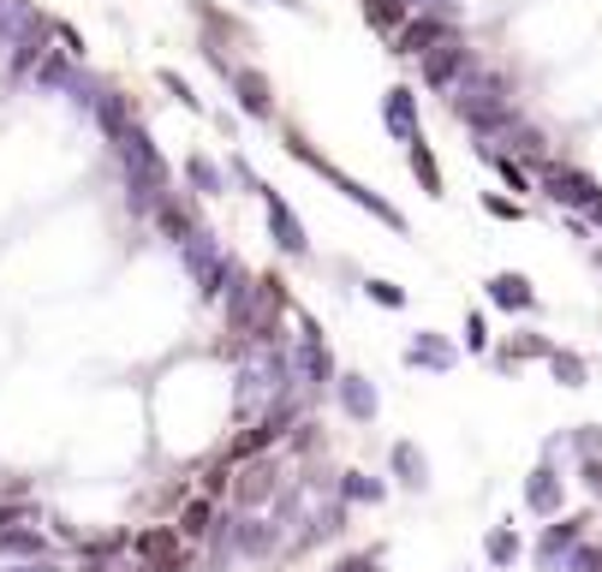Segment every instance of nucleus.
<instances>
[{"label":"nucleus","instance_id":"1","mask_svg":"<svg viewBox=\"0 0 602 572\" xmlns=\"http://www.w3.org/2000/svg\"><path fill=\"white\" fill-rule=\"evenodd\" d=\"M180 262H185V274H191V287H197V299H203V304H222V299H227V287H233V274L245 269V262L233 257L209 227H203L197 239H185V245H180Z\"/></svg>","mask_w":602,"mask_h":572},{"label":"nucleus","instance_id":"2","mask_svg":"<svg viewBox=\"0 0 602 572\" xmlns=\"http://www.w3.org/2000/svg\"><path fill=\"white\" fill-rule=\"evenodd\" d=\"M531 180L542 197H555L567 215H591L596 203H602V185H596V173H584V168H572V161H537L531 168Z\"/></svg>","mask_w":602,"mask_h":572},{"label":"nucleus","instance_id":"3","mask_svg":"<svg viewBox=\"0 0 602 572\" xmlns=\"http://www.w3.org/2000/svg\"><path fill=\"white\" fill-rule=\"evenodd\" d=\"M257 203H262V222H269V239H275V251L281 257H311V233H304V222H299V209L275 191L269 180L257 173Z\"/></svg>","mask_w":602,"mask_h":572},{"label":"nucleus","instance_id":"4","mask_svg":"<svg viewBox=\"0 0 602 572\" xmlns=\"http://www.w3.org/2000/svg\"><path fill=\"white\" fill-rule=\"evenodd\" d=\"M281 489H287V477H281V465H275L269 453L233 465V507H239V512H269Z\"/></svg>","mask_w":602,"mask_h":572},{"label":"nucleus","instance_id":"5","mask_svg":"<svg viewBox=\"0 0 602 572\" xmlns=\"http://www.w3.org/2000/svg\"><path fill=\"white\" fill-rule=\"evenodd\" d=\"M465 31H460V19H448L442 7H418L412 19H406V31L388 42L394 54H400V61H423V54L430 48H442V42H460Z\"/></svg>","mask_w":602,"mask_h":572},{"label":"nucleus","instance_id":"6","mask_svg":"<svg viewBox=\"0 0 602 572\" xmlns=\"http://www.w3.org/2000/svg\"><path fill=\"white\" fill-rule=\"evenodd\" d=\"M477 61H483V54H477L465 36H460V42H442V48H430V54L418 61V84H423V90H436V96H453Z\"/></svg>","mask_w":602,"mask_h":572},{"label":"nucleus","instance_id":"7","mask_svg":"<svg viewBox=\"0 0 602 572\" xmlns=\"http://www.w3.org/2000/svg\"><path fill=\"white\" fill-rule=\"evenodd\" d=\"M322 180H329L334 191H341L346 203H358V209L370 215V222H381L388 233H400V239H406V233H412V222H406V209H394V203L381 197V191H370L364 180H352V173H341V168H334V161H329V168H322Z\"/></svg>","mask_w":602,"mask_h":572},{"label":"nucleus","instance_id":"8","mask_svg":"<svg viewBox=\"0 0 602 572\" xmlns=\"http://www.w3.org/2000/svg\"><path fill=\"white\" fill-rule=\"evenodd\" d=\"M227 90L233 101H239V114L245 120H257V126H275V84H269V72L262 66H233V78H227Z\"/></svg>","mask_w":602,"mask_h":572},{"label":"nucleus","instance_id":"9","mask_svg":"<svg viewBox=\"0 0 602 572\" xmlns=\"http://www.w3.org/2000/svg\"><path fill=\"white\" fill-rule=\"evenodd\" d=\"M453 114H460L465 131H472V138H483V143H502L507 131L525 120L519 101H453Z\"/></svg>","mask_w":602,"mask_h":572},{"label":"nucleus","instance_id":"10","mask_svg":"<svg viewBox=\"0 0 602 572\" xmlns=\"http://www.w3.org/2000/svg\"><path fill=\"white\" fill-rule=\"evenodd\" d=\"M150 222H155V233H161L168 245H185V239H197V233H203V222H197V197H191V191H168V197L155 203Z\"/></svg>","mask_w":602,"mask_h":572},{"label":"nucleus","instance_id":"11","mask_svg":"<svg viewBox=\"0 0 602 572\" xmlns=\"http://www.w3.org/2000/svg\"><path fill=\"white\" fill-rule=\"evenodd\" d=\"M292 376H299V388H304V393H322L329 381H341L329 341H299V334H292Z\"/></svg>","mask_w":602,"mask_h":572},{"label":"nucleus","instance_id":"12","mask_svg":"<svg viewBox=\"0 0 602 572\" xmlns=\"http://www.w3.org/2000/svg\"><path fill=\"white\" fill-rule=\"evenodd\" d=\"M584 525L591 519H555V525H542V537H537V566L542 572H567V561H572V549L584 542Z\"/></svg>","mask_w":602,"mask_h":572},{"label":"nucleus","instance_id":"13","mask_svg":"<svg viewBox=\"0 0 602 572\" xmlns=\"http://www.w3.org/2000/svg\"><path fill=\"white\" fill-rule=\"evenodd\" d=\"M381 126H388L394 143H423V120H418V90L412 84H394L381 96Z\"/></svg>","mask_w":602,"mask_h":572},{"label":"nucleus","instance_id":"14","mask_svg":"<svg viewBox=\"0 0 602 572\" xmlns=\"http://www.w3.org/2000/svg\"><path fill=\"white\" fill-rule=\"evenodd\" d=\"M191 12H197V24H203V42H209V48H245V42H251V24L245 19H233L227 7H215V0H191Z\"/></svg>","mask_w":602,"mask_h":572},{"label":"nucleus","instance_id":"15","mask_svg":"<svg viewBox=\"0 0 602 572\" xmlns=\"http://www.w3.org/2000/svg\"><path fill=\"white\" fill-rule=\"evenodd\" d=\"M334 400H341V412L352 423H376L381 418V393H376V381L364 376V370H341V381H334Z\"/></svg>","mask_w":602,"mask_h":572},{"label":"nucleus","instance_id":"16","mask_svg":"<svg viewBox=\"0 0 602 572\" xmlns=\"http://www.w3.org/2000/svg\"><path fill=\"white\" fill-rule=\"evenodd\" d=\"M483 292H490L495 311H513V316L537 311V287H531V274H519V269H495L490 281H483Z\"/></svg>","mask_w":602,"mask_h":572},{"label":"nucleus","instance_id":"17","mask_svg":"<svg viewBox=\"0 0 602 572\" xmlns=\"http://www.w3.org/2000/svg\"><path fill=\"white\" fill-rule=\"evenodd\" d=\"M525 507H531L537 519H561V507H567V477L555 472V465H537V472L525 477Z\"/></svg>","mask_w":602,"mask_h":572},{"label":"nucleus","instance_id":"18","mask_svg":"<svg viewBox=\"0 0 602 572\" xmlns=\"http://www.w3.org/2000/svg\"><path fill=\"white\" fill-rule=\"evenodd\" d=\"M406 364H412V370H430V376H448L453 364H460V346H448L436 328H418L412 346H406Z\"/></svg>","mask_w":602,"mask_h":572},{"label":"nucleus","instance_id":"19","mask_svg":"<svg viewBox=\"0 0 602 572\" xmlns=\"http://www.w3.org/2000/svg\"><path fill=\"white\" fill-rule=\"evenodd\" d=\"M180 180H185L191 197H227V185H233L222 161H209L203 150H191V155L180 161Z\"/></svg>","mask_w":602,"mask_h":572},{"label":"nucleus","instance_id":"20","mask_svg":"<svg viewBox=\"0 0 602 572\" xmlns=\"http://www.w3.org/2000/svg\"><path fill=\"white\" fill-rule=\"evenodd\" d=\"M388 472L400 477L406 495H423V489H430V460H423L418 442H394V447H388Z\"/></svg>","mask_w":602,"mask_h":572},{"label":"nucleus","instance_id":"21","mask_svg":"<svg viewBox=\"0 0 602 572\" xmlns=\"http://www.w3.org/2000/svg\"><path fill=\"white\" fill-rule=\"evenodd\" d=\"M358 7H364V24H370L381 42H394L406 31V19L418 12V0H358Z\"/></svg>","mask_w":602,"mask_h":572},{"label":"nucleus","instance_id":"22","mask_svg":"<svg viewBox=\"0 0 602 572\" xmlns=\"http://www.w3.org/2000/svg\"><path fill=\"white\" fill-rule=\"evenodd\" d=\"M334 495H341L346 507H381L388 501V483L370 477V472H341L334 477Z\"/></svg>","mask_w":602,"mask_h":572},{"label":"nucleus","instance_id":"23","mask_svg":"<svg viewBox=\"0 0 602 572\" xmlns=\"http://www.w3.org/2000/svg\"><path fill=\"white\" fill-rule=\"evenodd\" d=\"M96 126L108 131V143L120 138V131L138 126V108H131V96H126V90H101V96H96Z\"/></svg>","mask_w":602,"mask_h":572},{"label":"nucleus","instance_id":"24","mask_svg":"<svg viewBox=\"0 0 602 572\" xmlns=\"http://www.w3.org/2000/svg\"><path fill=\"white\" fill-rule=\"evenodd\" d=\"M215 525H222L215 501H209V495H191L185 512H180V537H185V542H209V537H215Z\"/></svg>","mask_w":602,"mask_h":572},{"label":"nucleus","instance_id":"25","mask_svg":"<svg viewBox=\"0 0 602 572\" xmlns=\"http://www.w3.org/2000/svg\"><path fill=\"white\" fill-rule=\"evenodd\" d=\"M406 168H412L423 197H442V161H436L430 143H406Z\"/></svg>","mask_w":602,"mask_h":572},{"label":"nucleus","instance_id":"26","mask_svg":"<svg viewBox=\"0 0 602 572\" xmlns=\"http://www.w3.org/2000/svg\"><path fill=\"white\" fill-rule=\"evenodd\" d=\"M0 554H19V561H42V554H49V537L31 531V525H12V531H0Z\"/></svg>","mask_w":602,"mask_h":572},{"label":"nucleus","instance_id":"27","mask_svg":"<svg viewBox=\"0 0 602 572\" xmlns=\"http://www.w3.org/2000/svg\"><path fill=\"white\" fill-rule=\"evenodd\" d=\"M549 376L561 381V388H584V381H591V364H584V352H572V346H555V358H549Z\"/></svg>","mask_w":602,"mask_h":572},{"label":"nucleus","instance_id":"28","mask_svg":"<svg viewBox=\"0 0 602 572\" xmlns=\"http://www.w3.org/2000/svg\"><path fill=\"white\" fill-rule=\"evenodd\" d=\"M483 554H490V566H519V554H525V542L513 525H495L490 537H483Z\"/></svg>","mask_w":602,"mask_h":572},{"label":"nucleus","instance_id":"29","mask_svg":"<svg viewBox=\"0 0 602 572\" xmlns=\"http://www.w3.org/2000/svg\"><path fill=\"white\" fill-rule=\"evenodd\" d=\"M155 84H161V90H168L173 101H180V108H191V114H203V96L191 90V84H185L180 72H173V66H161V72H155Z\"/></svg>","mask_w":602,"mask_h":572},{"label":"nucleus","instance_id":"30","mask_svg":"<svg viewBox=\"0 0 602 572\" xmlns=\"http://www.w3.org/2000/svg\"><path fill=\"white\" fill-rule=\"evenodd\" d=\"M364 299L381 304V311H406V287L381 281V274H370V281H364Z\"/></svg>","mask_w":602,"mask_h":572},{"label":"nucleus","instance_id":"31","mask_svg":"<svg viewBox=\"0 0 602 572\" xmlns=\"http://www.w3.org/2000/svg\"><path fill=\"white\" fill-rule=\"evenodd\" d=\"M483 215H495V222H525V203L502 197V191H483Z\"/></svg>","mask_w":602,"mask_h":572},{"label":"nucleus","instance_id":"32","mask_svg":"<svg viewBox=\"0 0 602 572\" xmlns=\"http://www.w3.org/2000/svg\"><path fill=\"white\" fill-rule=\"evenodd\" d=\"M567 442H572V453H579V460H591V453H602V423H579Z\"/></svg>","mask_w":602,"mask_h":572},{"label":"nucleus","instance_id":"33","mask_svg":"<svg viewBox=\"0 0 602 572\" xmlns=\"http://www.w3.org/2000/svg\"><path fill=\"white\" fill-rule=\"evenodd\" d=\"M381 566V549H358V554H341L329 572H376Z\"/></svg>","mask_w":602,"mask_h":572},{"label":"nucleus","instance_id":"34","mask_svg":"<svg viewBox=\"0 0 602 572\" xmlns=\"http://www.w3.org/2000/svg\"><path fill=\"white\" fill-rule=\"evenodd\" d=\"M465 352H490V322H483V311H465Z\"/></svg>","mask_w":602,"mask_h":572},{"label":"nucleus","instance_id":"35","mask_svg":"<svg viewBox=\"0 0 602 572\" xmlns=\"http://www.w3.org/2000/svg\"><path fill=\"white\" fill-rule=\"evenodd\" d=\"M287 447L292 453H322V430H316V423H299V430L287 435Z\"/></svg>","mask_w":602,"mask_h":572},{"label":"nucleus","instance_id":"36","mask_svg":"<svg viewBox=\"0 0 602 572\" xmlns=\"http://www.w3.org/2000/svg\"><path fill=\"white\" fill-rule=\"evenodd\" d=\"M567 572H602V549H596V542H579L572 561H567Z\"/></svg>","mask_w":602,"mask_h":572},{"label":"nucleus","instance_id":"37","mask_svg":"<svg viewBox=\"0 0 602 572\" xmlns=\"http://www.w3.org/2000/svg\"><path fill=\"white\" fill-rule=\"evenodd\" d=\"M579 477H584V489H591V495H602V453L579 460Z\"/></svg>","mask_w":602,"mask_h":572},{"label":"nucleus","instance_id":"38","mask_svg":"<svg viewBox=\"0 0 602 572\" xmlns=\"http://www.w3.org/2000/svg\"><path fill=\"white\" fill-rule=\"evenodd\" d=\"M54 36H61V42H66V54H72V61H84V36H78V31H72V24H54Z\"/></svg>","mask_w":602,"mask_h":572},{"label":"nucleus","instance_id":"39","mask_svg":"<svg viewBox=\"0 0 602 572\" xmlns=\"http://www.w3.org/2000/svg\"><path fill=\"white\" fill-rule=\"evenodd\" d=\"M12 572H61V566H49V561H24V566H12Z\"/></svg>","mask_w":602,"mask_h":572},{"label":"nucleus","instance_id":"40","mask_svg":"<svg viewBox=\"0 0 602 572\" xmlns=\"http://www.w3.org/2000/svg\"><path fill=\"white\" fill-rule=\"evenodd\" d=\"M584 222H591V233H602V203H596V209H591V215H584Z\"/></svg>","mask_w":602,"mask_h":572},{"label":"nucleus","instance_id":"41","mask_svg":"<svg viewBox=\"0 0 602 572\" xmlns=\"http://www.w3.org/2000/svg\"><path fill=\"white\" fill-rule=\"evenodd\" d=\"M275 7H292V12H299V7H304V0H275Z\"/></svg>","mask_w":602,"mask_h":572},{"label":"nucleus","instance_id":"42","mask_svg":"<svg viewBox=\"0 0 602 572\" xmlns=\"http://www.w3.org/2000/svg\"><path fill=\"white\" fill-rule=\"evenodd\" d=\"M591 262H596V269H602V251H591Z\"/></svg>","mask_w":602,"mask_h":572},{"label":"nucleus","instance_id":"43","mask_svg":"<svg viewBox=\"0 0 602 572\" xmlns=\"http://www.w3.org/2000/svg\"><path fill=\"white\" fill-rule=\"evenodd\" d=\"M7 7H12V0H0V12H7Z\"/></svg>","mask_w":602,"mask_h":572},{"label":"nucleus","instance_id":"44","mask_svg":"<svg viewBox=\"0 0 602 572\" xmlns=\"http://www.w3.org/2000/svg\"><path fill=\"white\" fill-rule=\"evenodd\" d=\"M418 7H423V0H418Z\"/></svg>","mask_w":602,"mask_h":572}]
</instances>
